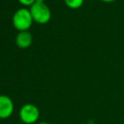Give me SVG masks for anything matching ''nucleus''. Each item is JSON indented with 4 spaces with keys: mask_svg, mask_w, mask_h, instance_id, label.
Returning <instances> with one entry per match:
<instances>
[{
    "mask_svg": "<svg viewBox=\"0 0 124 124\" xmlns=\"http://www.w3.org/2000/svg\"><path fill=\"white\" fill-rule=\"evenodd\" d=\"M30 11L33 20L41 25H44L50 21L52 13L49 7L45 3L44 0H36L31 7Z\"/></svg>",
    "mask_w": 124,
    "mask_h": 124,
    "instance_id": "nucleus-1",
    "label": "nucleus"
},
{
    "mask_svg": "<svg viewBox=\"0 0 124 124\" xmlns=\"http://www.w3.org/2000/svg\"><path fill=\"white\" fill-rule=\"evenodd\" d=\"M33 18L30 9L20 8L15 12L12 18V22L15 28L19 31H28L33 23Z\"/></svg>",
    "mask_w": 124,
    "mask_h": 124,
    "instance_id": "nucleus-2",
    "label": "nucleus"
},
{
    "mask_svg": "<svg viewBox=\"0 0 124 124\" xmlns=\"http://www.w3.org/2000/svg\"><path fill=\"white\" fill-rule=\"evenodd\" d=\"M40 110L36 106L31 103L24 105L20 110V118L24 123L33 124L39 120Z\"/></svg>",
    "mask_w": 124,
    "mask_h": 124,
    "instance_id": "nucleus-3",
    "label": "nucleus"
},
{
    "mask_svg": "<svg viewBox=\"0 0 124 124\" xmlns=\"http://www.w3.org/2000/svg\"><path fill=\"white\" fill-rule=\"evenodd\" d=\"M15 111V105L9 96L0 95V119H7L12 116Z\"/></svg>",
    "mask_w": 124,
    "mask_h": 124,
    "instance_id": "nucleus-4",
    "label": "nucleus"
},
{
    "mask_svg": "<svg viewBox=\"0 0 124 124\" xmlns=\"http://www.w3.org/2000/svg\"><path fill=\"white\" fill-rule=\"evenodd\" d=\"M32 34L29 31H19L15 37V43H16L17 46L21 49H26V48L30 47L31 45L32 44Z\"/></svg>",
    "mask_w": 124,
    "mask_h": 124,
    "instance_id": "nucleus-5",
    "label": "nucleus"
},
{
    "mask_svg": "<svg viewBox=\"0 0 124 124\" xmlns=\"http://www.w3.org/2000/svg\"><path fill=\"white\" fill-rule=\"evenodd\" d=\"M85 0H64V3L69 8L72 9L79 8L83 5Z\"/></svg>",
    "mask_w": 124,
    "mask_h": 124,
    "instance_id": "nucleus-6",
    "label": "nucleus"
},
{
    "mask_svg": "<svg viewBox=\"0 0 124 124\" xmlns=\"http://www.w3.org/2000/svg\"><path fill=\"white\" fill-rule=\"evenodd\" d=\"M22 5H25V6H30L31 7L36 0H18Z\"/></svg>",
    "mask_w": 124,
    "mask_h": 124,
    "instance_id": "nucleus-7",
    "label": "nucleus"
},
{
    "mask_svg": "<svg viewBox=\"0 0 124 124\" xmlns=\"http://www.w3.org/2000/svg\"><path fill=\"white\" fill-rule=\"evenodd\" d=\"M101 1L104 2V3H112V2H115L116 0H101Z\"/></svg>",
    "mask_w": 124,
    "mask_h": 124,
    "instance_id": "nucleus-8",
    "label": "nucleus"
},
{
    "mask_svg": "<svg viewBox=\"0 0 124 124\" xmlns=\"http://www.w3.org/2000/svg\"><path fill=\"white\" fill-rule=\"evenodd\" d=\"M37 124H50V123H47V122H40V123H38Z\"/></svg>",
    "mask_w": 124,
    "mask_h": 124,
    "instance_id": "nucleus-9",
    "label": "nucleus"
},
{
    "mask_svg": "<svg viewBox=\"0 0 124 124\" xmlns=\"http://www.w3.org/2000/svg\"><path fill=\"white\" fill-rule=\"evenodd\" d=\"M80 124H86V123H80Z\"/></svg>",
    "mask_w": 124,
    "mask_h": 124,
    "instance_id": "nucleus-10",
    "label": "nucleus"
}]
</instances>
